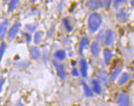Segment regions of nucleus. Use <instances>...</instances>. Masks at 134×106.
<instances>
[{
    "label": "nucleus",
    "instance_id": "f257e3e1",
    "mask_svg": "<svg viewBox=\"0 0 134 106\" xmlns=\"http://www.w3.org/2000/svg\"><path fill=\"white\" fill-rule=\"evenodd\" d=\"M102 23V18L97 13H92L88 19V29L92 33L97 32Z\"/></svg>",
    "mask_w": 134,
    "mask_h": 106
},
{
    "label": "nucleus",
    "instance_id": "f03ea898",
    "mask_svg": "<svg viewBox=\"0 0 134 106\" xmlns=\"http://www.w3.org/2000/svg\"><path fill=\"white\" fill-rule=\"evenodd\" d=\"M105 5V3L101 0H90L88 2V7L91 10L101 8Z\"/></svg>",
    "mask_w": 134,
    "mask_h": 106
},
{
    "label": "nucleus",
    "instance_id": "7ed1b4c3",
    "mask_svg": "<svg viewBox=\"0 0 134 106\" xmlns=\"http://www.w3.org/2000/svg\"><path fill=\"white\" fill-rule=\"evenodd\" d=\"M118 106H129V98L127 94H120L118 96Z\"/></svg>",
    "mask_w": 134,
    "mask_h": 106
},
{
    "label": "nucleus",
    "instance_id": "20e7f679",
    "mask_svg": "<svg viewBox=\"0 0 134 106\" xmlns=\"http://www.w3.org/2000/svg\"><path fill=\"white\" fill-rule=\"evenodd\" d=\"M20 27H21V25L18 23H14L13 26L11 27V28L10 29L8 32V37L10 38L13 39L16 36V35L18 34L19 31Z\"/></svg>",
    "mask_w": 134,
    "mask_h": 106
},
{
    "label": "nucleus",
    "instance_id": "39448f33",
    "mask_svg": "<svg viewBox=\"0 0 134 106\" xmlns=\"http://www.w3.org/2000/svg\"><path fill=\"white\" fill-rule=\"evenodd\" d=\"M114 41V36L112 31L111 30L107 31L105 34V44L110 45L113 43Z\"/></svg>",
    "mask_w": 134,
    "mask_h": 106
},
{
    "label": "nucleus",
    "instance_id": "423d86ee",
    "mask_svg": "<svg viewBox=\"0 0 134 106\" xmlns=\"http://www.w3.org/2000/svg\"><path fill=\"white\" fill-rule=\"evenodd\" d=\"M97 77H99V80L105 83H107L109 82V75L107 73V72L103 71V70H99L97 71Z\"/></svg>",
    "mask_w": 134,
    "mask_h": 106
},
{
    "label": "nucleus",
    "instance_id": "0eeeda50",
    "mask_svg": "<svg viewBox=\"0 0 134 106\" xmlns=\"http://www.w3.org/2000/svg\"><path fill=\"white\" fill-rule=\"evenodd\" d=\"M80 70H81V75L83 77H86L88 75V64L84 59H81L80 61Z\"/></svg>",
    "mask_w": 134,
    "mask_h": 106
},
{
    "label": "nucleus",
    "instance_id": "6e6552de",
    "mask_svg": "<svg viewBox=\"0 0 134 106\" xmlns=\"http://www.w3.org/2000/svg\"><path fill=\"white\" fill-rule=\"evenodd\" d=\"M54 63V65L56 68V70H57V72H58V75H59L62 80H64L65 79V72H64V69H63V66L62 65H60V64H58L57 62L54 61L53 62Z\"/></svg>",
    "mask_w": 134,
    "mask_h": 106
},
{
    "label": "nucleus",
    "instance_id": "1a4fd4ad",
    "mask_svg": "<svg viewBox=\"0 0 134 106\" xmlns=\"http://www.w3.org/2000/svg\"><path fill=\"white\" fill-rule=\"evenodd\" d=\"M129 73L127 72H124L122 74V75L120 76V77L119 78V80L118 81V85L122 86V85H124L125 83H126L127 82V81L129 80Z\"/></svg>",
    "mask_w": 134,
    "mask_h": 106
},
{
    "label": "nucleus",
    "instance_id": "9d476101",
    "mask_svg": "<svg viewBox=\"0 0 134 106\" xmlns=\"http://www.w3.org/2000/svg\"><path fill=\"white\" fill-rule=\"evenodd\" d=\"M99 51H100V48H99V44L97 42H94L92 43V46H91V52L94 57H97L99 54Z\"/></svg>",
    "mask_w": 134,
    "mask_h": 106
},
{
    "label": "nucleus",
    "instance_id": "9b49d317",
    "mask_svg": "<svg viewBox=\"0 0 134 106\" xmlns=\"http://www.w3.org/2000/svg\"><path fill=\"white\" fill-rule=\"evenodd\" d=\"M30 54L32 55V58L35 59L38 58L40 55H41V52H40V50L38 49L37 47H32L30 48Z\"/></svg>",
    "mask_w": 134,
    "mask_h": 106
},
{
    "label": "nucleus",
    "instance_id": "f8f14e48",
    "mask_svg": "<svg viewBox=\"0 0 134 106\" xmlns=\"http://www.w3.org/2000/svg\"><path fill=\"white\" fill-rule=\"evenodd\" d=\"M103 56H104V60L105 63H109L111 61V59L112 58V53L110 50L106 49L103 51Z\"/></svg>",
    "mask_w": 134,
    "mask_h": 106
},
{
    "label": "nucleus",
    "instance_id": "ddd939ff",
    "mask_svg": "<svg viewBox=\"0 0 134 106\" xmlns=\"http://www.w3.org/2000/svg\"><path fill=\"white\" fill-rule=\"evenodd\" d=\"M82 86H83V88L84 90V93L86 94V97H92L93 96V92H92V90H90V88L88 87V85L86 83V82L84 81H82Z\"/></svg>",
    "mask_w": 134,
    "mask_h": 106
},
{
    "label": "nucleus",
    "instance_id": "4468645a",
    "mask_svg": "<svg viewBox=\"0 0 134 106\" xmlns=\"http://www.w3.org/2000/svg\"><path fill=\"white\" fill-rule=\"evenodd\" d=\"M92 86H93V90L94 91V92L98 94L101 93V87H100V85L99 83V81H96V80H93L92 82Z\"/></svg>",
    "mask_w": 134,
    "mask_h": 106
},
{
    "label": "nucleus",
    "instance_id": "2eb2a0df",
    "mask_svg": "<svg viewBox=\"0 0 134 106\" xmlns=\"http://www.w3.org/2000/svg\"><path fill=\"white\" fill-rule=\"evenodd\" d=\"M55 58L59 60H63L66 58V52L63 50H59L57 51L54 54Z\"/></svg>",
    "mask_w": 134,
    "mask_h": 106
},
{
    "label": "nucleus",
    "instance_id": "dca6fc26",
    "mask_svg": "<svg viewBox=\"0 0 134 106\" xmlns=\"http://www.w3.org/2000/svg\"><path fill=\"white\" fill-rule=\"evenodd\" d=\"M7 25L8 23L6 22H4L0 24V38L4 37L7 32Z\"/></svg>",
    "mask_w": 134,
    "mask_h": 106
},
{
    "label": "nucleus",
    "instance_id": "f3484780",
    "mask_svg": "<svg viewBox=\"0 0 134 106\" xmlns=\"http://www.w3.org/2000/svg\"><path fill=\"white\" fill-rule=\"evenodd\" d=\"M88 42H89V41H88V39L86 37L83 38L81 39L80 44V51L81 53L83 52L84 48L88 44Z\"/></svg>",
    "mask_w": 134,
    "mask_h": 106
},
{
    "label": "nucleus",
    "instance_id": "a211bd4d",
    "mask_svg": "<svg viewBox=\"0 0 134 106\" xmlns=\"http://www.w3.org/2000/svg\"><path fill=\"white\" fill-rule=\"evenodd\" d=\"M19 1V0H11L10 4H9V11L12 12V11L14 10L17 5Z\"/></svg>",
    "mask_w": 134,
    "mask_h": 106
},
{
    "label": "nucleus",
    "instance_id": "6ab92c4d",
    "mask_svg": "<svg viewBox=\"0 0 134 106\" xmlns=\"http://www.w3.org/2000/svg\"><path fill=\"white\" fill-rule=\"evenodd\" d=\"M117 17L120 21H127V14L123 10L120 11L117 15Z\"/></svg>",
    "mask_w": 134,
    "mask_h": 106
},
{
    "label": "nucleus",
    "instance_id": "aec40b11",
    "mask_svg": "<svg viewBox=\"0 0 134 106\" xmlns=\"http://www.w3.org/2000/svg\"><path fill=\"white\" fill-rule=\"evenodd\" d=\"M41 37H42V32H38L36 33L34 36V42L36 44H38L41 42Z\"/></svg>",
    "mask_w": 134,
    "mask_h": 106
},
{
    "label": "nucleus",
    "instance_id": "412c9836",
    "mask_svg": "<svg viewBox=\"0 0 134 106\" xmlns=\"http://www.w3.org/2000/svg\"><path fill=\"white\" fill-rule=\"evenodd\" d=\"M121 69H122L121 67L117 68V69H116V70L112 72V73H111V77L112 78L113 80H115V79L117 77V76H118V75L120 74V72H121Z\"/></svg>",
    "mask_w": 134,
    "mask_h": 106
},
{
    "label": "nucleus",
    "instance_id": "4be33fe9",
    "mask_svg": "<svg viewBox=\"0 0 134 106\" xmlns=\"http://www.w3.org/2000/svg\"><path fill=\"white\" fill-rule=\"evenodd\" d=\"M64 25L65 26V27L66 28V30L69 31V32H71V30H72V27L70 25V23H69V20L67 19H64L63 21Z\"/></svg>",
    "mask_w": 134,
    "mask_h": 106
},
{
    "label": "nucleus",
    "instance_id": "5701e85b",
    "mask_svg": "<svg viewBox=\"0 0 134 106\" xmlns=\"http://www.w3.org/2000/svg\"><path fill=\"white\" fill-rule=\"evenodd\" d=\"M5 48H6V45L4 42L2 43L0 45V60H2L3 55H4V52H5Z\"/></svg>",
    "mask_w": 134,
    "mask_h": 106
},
{
    "label": "nucleus",
    "instance_id": "b1692460",
    "mask_svg": "<svg viewBox=\"0 0 134 106\" xmlns=\"http://www.w3.org/2000/svg\"><path fill=\"white\" fill-rule=\"evenodd\" d=\"M125 1L126 0H114V7L115 8H118V6Z\"/></svg>",
    "mask_w": 134,
    "mask_h": 106
},
{
    "label": "nucleus",
    "instance_id": "393cba45",
    "mask_svg": "<svg viewBox=\"0 0 134 106\" xmlns=\"http://www.w3.org/2000/svg\"><path fill=\"white\" fill-rule=\"evenodd\" d=\"M103 35H104V32H103V31L100 32V33H99V34H98V36H97V40L100 41V40L103 38Z\"/></svg>",
    "mask_w": 134,
    "mask_h": 106
},
{
    "label": "nucleus",
    "instance_id": "a878e982",
    "mask_svg": "<svg viewBox=\"0 0 134 106\" xmlns=\"http://www.w3.org/2000/svg\"><path fill=\"white\" fill-rule=\"evenodd\" d=\"M72 75L75 77H77L79 76V72H78V71L76 69H73L72 71Z\"/></svg>",
    "mask_w": 134,
    "mask_h": 106
},
{
    "label": "nucleus",
    "instance_id": "bb28decb",
    "mask_svg": "<svg viewBox=\"0 0 134 106\" xmlns=\"http://www.w3.org/2000/svg\"><path fill=\"white\" fill-rule=\"evenodd\" d=\"M26 28L29 31H30V32H33L34 30L36 29V27H34V26L32 27V26H30V25H27V26L26 27Z\"/></svg>",
    "mask_w": 134,
    "mask_h": 106
},
{
    "label": "nucleus",
    "instance_id": "cd10ccee",
    "mask_svg": "<svg viewBox=\"0 0 134 106\" xmlns=\"http://www.w3.org/2000/svg\"><path fill=\"white\" fill-rule=\"evenodd\" d=\"M4 81H5V80H0V92L2 91V86H3V84H4Z\"/></svg>",
    "mask_w": 134,
    "mask_h": 106
},
{
    "label": "nucleus",
    "instance_id": "c85d7f7f",
    "mask_svg": "<svg viewBox=\"0 0 134 106\" xmlns=\"http://www.w3.org/2000/svg\"><path fill=\"white\" fill-rule=\"evenodd\" d=\"M131 6L134 7V0H131Z\"/></svg>",
    "mask_w": 134,
    "mask_h": 106
},
{
    "label": "nucleus",
    "instance_id": "c756f323",
    "mask_svg": "<svg viewBox=\"0 0 134 106\" xmlns=\"http://www.w3.org/2000/svg\"><path fill=\"white\" fill-rule=\"evenodd\" d=\"M4 1H5V2H6V1H8V0H4Z\"/></svg>",
    "mask_w": 134,
    "mask_h": 106
},
{
    "label": "nucleus",
    "instance_id": "7c9ffc66",
    "mask_svg": "<svg viewBox=\"0 0 134 106\" xmlns=\"http://www.w3.org/2000/svg\"><path fill=\"white\" fill-rule=\"evenodd\" d=\"M133 77H134V75H133Z\"/></svg>",
    "mask_w": 134,
    "mask_h": 106
}]
</instances>
